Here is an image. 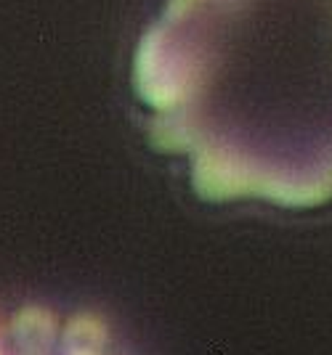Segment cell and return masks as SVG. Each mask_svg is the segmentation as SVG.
Instances as JSON below:
<instances>
[{"instance_id": "cell-1", "label": "cell", "mask_w": 332, "mask_h": 355, "mask_svg": "<svg viewBox=\"0 0 332 355\" xmlns=\"http://www.w3.org/2000/svg\"><path fill=\"white\" fill-rule=\"evenodd\" d=\"M133 85L205 199L332 196V0H167Z\"/></svg>"}, {"instance_id": "cell-2", "label": "cell", "mask_w": 332, "mask_h": 355, "mask_svg": "<svg viewBox=\"0 0 332 355\" xmlns=\"http://www.w3.org/2000/svg\"><path fill=\"white\" fill-rule=\"evenodd\" d=\"M0 355H128L96 315L22 308L0 315Z\"/></svg>"}]
</instances>
